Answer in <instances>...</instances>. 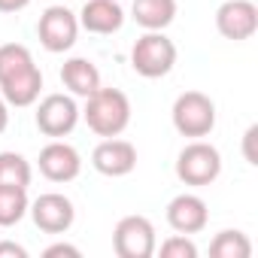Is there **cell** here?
I'll return each mask as SVG.
<instances>
[{"instance_id": "cell-1", "label": "cell", "mask_w": 258, "mask_h": 258, "mask_svg": "<svg viewBox=\"0 0 258 258\" xmlns=\"http://www.w3.org/2000/svg\"><path fill=\"white\" fill-rule=\"evenodd\" d=\"M43 91V70L22 43L0 46V94L10 106H34Z\"/></svg>"}, {"instance_id": "cell-2", "label": "cell", "mask_w": 258, "mask_h": 258, "mask_svg": "<svg viewBox=\"0 0 258 258\" xmlns=\"http://www.w3.org/2000/svg\"><path fill=\"white\" fill-rule=\"evenodd\" d=\"M85 124L97 137H118L127 124H131V100L118 88H97L94 94L85 97L82 109Z\"/></svg>"}, {"instance_id": "cell-3", "label": "cell", "mask_w": 258, "mask_h": 258, "mask_svg": "<svg viewBox=\"0 0 258 258\" xmlns=\"http://www.w3.org/2000/svg\"><path fill=\"white\" fill-rule=\"evenodd\" d=\"M176 64V43L164 31H146L131 46V67L143 79H161Z\"/></svg>"}, {"instance_id": "cell-4", "label": "cell", "mask_w": 258, "mask_h": 258, "mask_svg": "<svg viewBox=\"0 0 258 258\" xmlns=\"http://www.w3.org/2000/svg\"><path fill=\"white\" fill-rule=\"evenodd\" d=\"M170 118H173V127L182 137L201 140V137H207L216 127V103L204 91H182L173 100Z\"/></svg>"}, {"instance_id": "cell-5", "label": "cell", "mask_w": 258, "mask_h": 258, "mask_svg": "<svg viewBox=\"0 0 258 258\" xmlns=\"http://www.w3.org/2000/svg\"><path fill=\"white\" fill-rule=\"evenodd\" d=\"M219 173H222V155L207 140H191L176 155V176L185 185H195V188L213 185L219 179Z\"/></svg>"}, {"instance_id": "cell-6", "label": "cell", "mask_w": 258, "mask_h": 258, "mask_svg": "<svg viewBox=\"0 0 258 258\" xmlns=\"http://www.w3.org/2000/svg\"><path fill=\"white\" fill-rule=\"evenodd\" d=\"M79 118H82V109L73 100V94H46L37 103V115H34L40 134H46L52 140H61V137L73 134Z\"/></svg>"}, {"instance_id": "cell-7", "label": "cell", "mask_w": 258, "mask_h": 258, "mask_svg": "<svg viewBox=\"0 0 258 258\" xmlns=\"http://www.w3.org/2000/svg\"><path fill=\"white\" fill-rule=\"evenodd\" d=\"M158 246L155 225L146 216H124L112 231V249L118 258H152Z\"/></svg>"}, {"instance_id": "cell-8", "label": "cell", "mask_w": 258, "mask_h": 258, "mask_svg": "<svg viewBox=\"0 0 258 258\" xmlns=\"http://www.w3.org/2000/svg\"><path fill=\"white\" fill-rule=\"evenodd\" d=\"M37 37H40L43 49L52 52V55H61V52L73 49V43L79 37L76 13H70L67 7H49L37 22Z\"/></svg>"}, {"instance_id": "cell-9", "label": "cell", "mask_w": 258, "mask_h": 258, "mask_svg": "<svg viewBox=\"0 0 258 258\" xmlns=\"http://www.w3.org/2000/svg\"><path fill=\"white\" fill-rule=\"evenodd\" d=\"M34 225L46 234H67L76 222V207L67 195H58V191H46L40 195L31 207H28Z\"/></svg>"}, {"instance_id": "cell-10", "label": "cell", "mask_w": 258, "mask_h": 258, "mask_svg": "<svg viewBox=\"0 0 258 258\" xmlns=\"http://www.w3.org/2000/svg\"><path fill=\"white\" fill-rule=\"evenodd\" d=\"M216 31L231 43H243V40L255 37V31H258V7L252 0H225V4L216 10Z\"/></svg>"}, {"instance_id": "cell-11", "label": "cell", "mask_w": 258, "mask_h": 258, "mask_svg": "<svg viewBox=\"0 0 258 258\" xmlns=\"http://www.w3.org/2000/svg\"><path fill=\"white\" fill-rule=\"evenodd\" d=\"M91 164L100 176H127L134 167H137V149L134 143H127V140H118V137H103L94 152H91Z\"/></svg>"}, {"instance_id": "cell-12", "label": "cell", "mask_w": 258, "mask_h": 258, "mask_svg": "<svg viewBox=\"0 0 258 258\" xmlns=\"http://www.w3.org/2000/svg\"><path fill=\"white\" fill-rule=\"evenodd\" d=\"M40 173L49 179V182H73L82 170V158L76 152V146L64 143V140H52L40 149Z\"/></svg>"}, {"instance_id": "cell-13", "label": "cell", "mask_w": 258, "mask_h": 258, "mask_svg": "<svg viewBox=\"0 0 258 258\" xmlns=\"http://www.w3.org/2000/svg\"><path fill=\"white\" fill-rule=\"evenodd\" d=\"M207 222H210L207 201L191 191H182L167 204V225L176 234H201L207 228Z\"/></svg>"}, {"instance_id": "cell-14", "label": "cell", "mask_w": 258, "mask_h": 258, "mask_svg": "<svg viewBox=\"0 0 258 258\" xmlns=\"http://www.w3.org/2000/svg\"><path fill=\"white\" fill-rule=\"evenodd\" d=\"M79 28L88 34H115L124 25V10L118 7V0H85V7L79 10Z\"/></svg>"}, {"instance_id": "cell-15", "label": "cell", "mask_w": 258, "mask_h": 258, "mask_svg": "<svg viewBox=\"0 0 258 258\" xmlns=\"http://www.w3.org/2000/svg\"><path fill=\"white\" fill-rule=\"evenodd\" d=\"M61 82L73 97H88L100 88V70L88 58H67L61 67Z\"/></svg>"}, {"instance_id": "cell-16", "label": "cell", "mask_w": 258, "mask_h": 258, "mask_svg": "<svg viewBox=\"0 0 258 258\" xmlns=\"http://www.w3.org/2000/svg\"><path fill=\"white\" fill-rule=\"evenodd\" d=\"M131 16L143 31H164L176 19V0H134Z\"/></svg>"}, {"instance_id": "cell-17", "label": "cell", "mask_w": 258, "mask_h": 258, "mask_svg": "<svg viewBox=\"0 0 258 258\" xmlns=\"http://www.w3.org/2000/svg\"><path fill=\"white\" fill-rule=\"evenodd\" d=\"M28 188L19 185H0V228H13L28 216Z\"/></svg>"}, {"instance_id": "cell-18", "label": "cell", "mask_w": 258, "mask_h": 258, "mask_svg": "<svg viewBox=\"0 0 258 258\" xmlns=\"http://www.w3.org/2000/svg\"><path fill=\"white\" fill-rule=\"evenodd\" d=\"M210 255H216V258H249L252 255V243H249V237L243 234V231H219L216 237H213V243H210Z\"/></svg>"}, {"instance_id": "cell-19", "label": "cell", "mask_w": 258, "mask_h": 258, "mask_svg": "<svg viewBox=\"0 0 258 258\" xmlns=\"http://www.w3.org/2000/svg\"><path fill=\"white\" fill-rule=\"evenodd\" d=\"M34 179L31 161L19 152H0V185H19L28 188Z\"/></svg>"}, {"instance_id": "cell-20", "label": "cell", "mask_w": 258, "mask_h": 258, "mask_svg": "<svg viewBox=\"0 0 258 258\" xmlns=\"http://www.w3.org/2000/svg\"><path fill=\"white\" fill-rule=\"evenodd\" d=\"M155 252H161V258H198V246L188 240V234L167 237L161 246H155Z\"/></svg>"}, {"instance_id": "cell-21", "label": "cell", "mask_w": 258, "mask_h": 258, "mask_svg": "<svg viewBox=\"0 0 258 258\" xmlns=\"http://www.w3.org/2000/svg\"><path fill=\"white\" fill-rule=\"evenodd\" d=\"M43 255H46V258H55V255H70V258H79V249H76V246H70V243H52Z\"/></svg>"}, {"instance_id": "cell-22", "label": "cell", "mask_w": 258, "mask_h": 258, "mask_svg": "<svg viewBox=\"0 0 258 258\" xmlns=\"http://www.w3.org/2000/svg\"><path fill=\"white\" fill-rule=\"evenodd\" d=\"M0 255H13V258H28V249H25V246H19V243H10V240H4V243H0Z\"/></svg>"}, {"instance_id": "cell-23", "label": "cell", "mask_w": 258, "mask_h": 258, "mask_svg": "<svg viewBox=\"0 0 258 258\" xmlns=\"http://www.w3.org/2000/svg\"><path fill=\"white\" fill-rule=\"evenodd\" d=\"M255 134H258V127L252 124L249 131H246V137H243V152H246V161H249V164H255V152H252V140H255Z\"/></svg>"}, {"instance_id": "cell-24", "label": "cell", "mask_w": 258, "mask_h": 258, "mask_svg": "<svg viewBox=\"0 0 258 258\" xmlns=\"http://www.w3.org/2000/svg\"><path fill=\"white\" fill-rule=\"evenodd\" d=\"M31 0H0V13H22Z\"/></svg>"}, {"instance_id": "cell-25", "label": "cell", "mask_w": 258, "mask_h": 258, "mask_svg": "<svg viewBox=\"0 0 258 258\" xmlns=\"http://www.w3.org/2000/svg\"><path fill=\"white\" fill-rule=\"evenodd\" d=\"M7 124H10V103L4 100V94H0V134L7 131Z\"/></svg>"}]
</instances>
